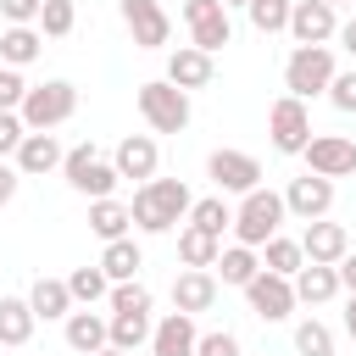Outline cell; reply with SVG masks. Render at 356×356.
<instances>
[{"label":"cell","instance_id":"47","mask_svg":"<svg viewBox=\"0 0 356 356\" xmlns=\"http://www.w3.org/2000/svg\"><path fill=\"white\" fill-rule=\"evenodd\" d=\"M95 356H128V350H117V345H106V350H95Z\"/></svg>","mask_w":356,"mask_h":356},{"label":"cell","instance_id":"2","mask_svg":"<svg viewBox=\"0 0 356 356\" xmlns=\"http://www.w3.org/2000/svg\"><path fill=\"white\" fill-rule=\"evenodd\" d=\"M284 222H289V206H284V195L278 189H250V195H239V206H234V239L239 245H267L273 234H284Z\"/></svg>","mask_w":356,"mask_h":356},{"label":"cell","instance_id":"37","mask_svg":"<svg viewBox=\"0 0 356 356\" xmlns=\"http://www.w3.org/2000/svg\"><path fill=\"white\" fill-rule=\"evenodd\" d=\"M106 306H111V312H150L156 300H150V289H145L139 278H128V284H111Z\"/></svg>","mask_w":356,"mask_h":356},{"label":"cell","instance_id":"7","mask_svg":"<svg viewBox=\"0 0 356 356\" xmlns=\"http://www.w3.org/2000/svg\"><path fill=\"white\" fill-rule=\"evenodd\" d=\"M312 134H317V128H312V111H306V100H295V95H278V100H273V111H267V145H273L278 156H300Z\"/></svg>","mask_w":356,"mask_h":356},{"label":"cell","instance_id":"25","mask_svg":"<svg viewBox=\"0 0 356 356\" xmlns=\"http://www.w3.org/2000/svg\"><path fill=\"white\" fill-rule=\"evenodd\" d=\"M28 306H33V317H39V323H67V312H72L78 300H72L67 278H33Z\"/></svg>","mask_w":356,"mask_h":356},{"label":"cell","instance_id":"26","mask_svg":"<svg viewBox=\"0 0 356 356\" xmlns=\"http://www.w3.org/2000/svg\"><path fill=\"white\" fill-rule=\"evenodd\" d=\"M100 267H106V278H111V284H128V278H139V267H145V250H139V239H134V234H122V239H106V250H100Z\"/></svg>","mask_w":356,"mask_h":356},{"label":"cell","instance_id":"42","mask_svg":"<svg viewBox=\"0 0 356 356\" xmlns=\"http://www.w3.org/2000/svg\"><path fill=\"white\" fill-rule=\"evenodd\" d=\"M0 11H6V22H39L44 0H0Z\"/></svg>","mask_w":356,"mask_h":356},{"label":"cell","instance_id":"41","mask_svg":"<svg viewBox=\"0 0 356 356\" xmlns=\"http://www.w3.org/2000/svg\"><path fill=\"white\" fill-rule=\"evenodd\" d=\"M22 139H28V122H22V111H0V161H11Z\"/></svg>","mask_w":356,"mask_h":356},{"label":"cell","instance_id":"38","mask_svg":"<svg viewBox=\"0 0 356 356\" xmlns=\"http://www.w3.org/2000/svg\"><path fill=\"white\" fill-rule=\"evenodd\" d=\"M22 100H28L22 67H6V61H0V111H22Z\"/></svg>","mask_w":356,"mask_h":356},{"label":"cell","instance_id":"11","mask_svg":"<svg viewBox=\"0 0 356 356\" xmlns=\"http://www.w3.org/2000/svg\"><path fill=\"white\" fill-rule=\"evenodd\" d=\"M184 22H189V44H200L211 56L222 44H234V22H228L222 0H184Z\"/></svg>","mask_w":356,"mask_h":356},{"label":"cell","instance_id":"40","mask_svg":"<svg viewBox=\"0 0 356 356\" xmlns=\"http://www.w3.org/2000/svg\"><path fill=\"white\" fill-rule=\"evenodd\" d=\"M195 356H245V350H239V334L234 328H211V334H200Z\"/></svg>","mask_w":356,"mask_h":356},{"label":"cell","instance_id":"9","mask_svg":"<svg viewBox=\"0 0 356 356\" xmlns=\"http://www.w3.org/2000/svg\"><path fill=\"white\" fill-rule=\"evenodd\" d=\"M206 178L217 184V195H250V189H261V161L250 156V150H211L206 156Z\"/></svg>","mask_w":356,"mask_h":356},{"label":"cell","instance_id":"32","mask_svg":"<svg viewBox=\"0 0 356 356\" xmlns=\"http://www.w3.org/2000/svg\"><path fill=\"white\" fill-rule=\"evenodd\" d=\"M189 222H195V228H206V234H217V239H222V234H228V228H234V206H228V195H200V200H195V206H189Z\"/></svg>","mask_w":356,"mask_h":356},{"label":"cell","instance_id":"15","mask_svg":"<svg viewBox=\"0 0 356 356\" xmlns=\"http://www.w3.org/2000/svg\"><path fill=\"white\" fill-rule=\"evenodd\" d=\"M111 167H117L122 178H134V184H150L156 167H161V145H156V134H122L117 150H111Z\"/></svg>","mask_w":356,"mask_h":356},{"label":"cell","instance_id":"17","mask_svg":"<svg viewBox=\"0 0 356 356\" xmlns=\"http://www.w3.org/2000/svg\"><path fill=\"white\" fill-rule=\"evenodd\" d=\"M61 334H67V345H72L78 356H95V350H106V345H111V312L72 306V312H67V323H61Z\"/></svg>","mask_w":356,"mask_h":356},{"label":"cell","instance_id":"21","mask_svg":"<svg viewBox=\"0 0 356 356\" xmlns=\"http://www.w3.org/2000/svg\"><path fill=\"white\" fill-rule=\"evenodd\" d=\"M300 250H306V261L339 267V256L350 250V234H345V222H328V217H317V222H306V234H300Z\"/></svg>","mask_w":356,"mask_h":356},{"label":"cell","instance_id":"50","mask_svg":"<svg viewBox=\"0 0 356 356\" xmlns=\"http://www.w3.org/2000/svg\"><path fill=\"white\" fill-rule=\"evenodd\" d=\"M350 6H356V0H350Z\"/></svg>","mask_w":356,"mask_h":356},{"label":"cell","instance_id":"29","mask_svg":"<svg viewBox=\"0 0 356 356\" xmlns=\"http://www.w3.org/2000/svg\"><path fill=\"white\" fill-rule=\"evenodd\" d=\"M217 256H222V239H217V234H206V228H195V222L178 228V261H184V267H217Z\"/></svg>","mask_w":356,"mask_h":356},{"label":"cell","instance_id":"39","mask_svg":"<svg viewBox=\"0 0 356 356\" xmlns=\"http://www.w3.org/2000/svg\"><path fill=\"white\" fill-rule=\"evenodd\" d=\"M328 106L345 111V117H356V67H339V72H334V83H328Z\"/></svg>","mask_w":356,"mask_h":356},{"label":"cell","instance_id":"19","mask_svg":"<svg viewBox=\"0 0 356 356\" xmlns=\"http://www.w3.org/2000/svg\"><path fill=\"white\" fill-rule=\"evenodd\" d=\"M211 78H217V61H211V50H200V44H178L172 56H167V83H178V89H211Z\"/></svg>","mask_w":356,"mask_h":356},{"label":"cell","instance_id":"48","mask_svg":"<svg viewBox=\"0 0 356 356\" xmlns=\"http://www.w3.org/2000/svg\"><path fill=\"white\" fill-rule=\"evenodd\" d=\"M222 6H228V11H234V6H250V0H222Z\"/></svg>","mask_w":356,"mask_h":356},{"label":"cell","instance_id":"22","mask_svg":"<svg viewBox=\"0 0 356 356\" xmlns=\"http://www.w3.org/2000/svg\"><path fill=\"white\" fill-rule=\"evenodd\" d=\"M39 50H44L39 22H6V33H0V61L6 67H33Z\"/></svg>","mask_w":356,"mask_h":356},{"label":"cell","instance_id":"34","mask_svg":"<svg viewBox=\"0 0 356 356\" xmlns=\"http://www.w3.org/2000/svg\"><path fill=\"white\" fill-rule=\"evenodd\" d=\"M295 350L300 356H334V328L323 317H300L295 323Z\"/></svg>","mask_w":356,"mask_h":356},{"label":"cell","instance_id":"36","mask_svg":"<svg viewBox=\"0 0 356 356\" xmlns=\"http://www.w3.org/2000/svg\"><path fill=\"white\" fill-rule=\"evenodd\" d=\"M78 28V6L72 0H44V11H39V33L44 39H67Z\"/></svg>","mask_w":356,"mask_h":356},{"label":"cell","instance_id":"3","mask_svg":"<svg viewBox=\"0 0 356 356\" xmlns=\"http://www.w3.org/2000/svg\"><path fill=\"white\" fill-rule=\"evenodd\" d=\"M134 106H139V117H145L150 134H184L189 117H195V111H189V89H178V83H167V78L139 83Z\"/></svg>","mask_w":356,"mask_h":356},{"label":"cell","instance_id":"5","mask_svg":"<svg viewBox=\"0 0 356 356\" xmlns=\"http://www.w3.org/2000/svg\"><path fill=\"white\" fill-rule=\"evenodd\" d=\"M334 72H339V61H334V50H328V44H295V50H289V61H284V95H295V100L328 95Z\"/></svg>","mask_w":356,"mask_h":356},{"label":"cell","instance_id":"12","mask_svg":"<svg viewBox=\"0 0 356 356\" xmlns=\"http://www.w3.org/2000/svg\"><path fill=\"white\" fill-rule=\"evenodd\" d=\"M117 11H122V28L139 50H161L172 39V17L161 11V0H117Z\"/></svg>","mask_w":356,"mask_h":356},{"label":"cell","instance_id":"10","mask_svg":"<svg viewBox=\"0 0 356 356\" xmlns=\"http://www.w3.org/2000/svg\"><path fill=\"white\" fill-rule=\"evenodd\" d=\"M306 172H323V178H356V139L345 134H312L306 150H300Z\"/></svg>","mask_w":356,"mask_h":356},{"label":"cell","instance_id":"20","mask_svg":"<svg viewBox=\"0 0 356 356\" xmlns=\"http://www.w3.org/2000/svg\"><path fill=\"white\" fill-rule=\"evenodd\" d=\"M11 161H17V172H22V178H44V172H56V167L67 161V150H61V139H56V134H33V128H28V139L17 145V156H11Z\"/></svg>","mask_w":356,"mask_h":356},{"label":"cell","instance_id":"30","mask_svg":"<svg viewBox=\"0 0 356 356\" xmlns=\"http://www.w3.org/2000/svg\"><path fill=\"white\" fill-rule=\"evenodd\" d=\"M150 328H156V317L150 312H111V345L117 350H145L150 345Z\"/></svg>","mask_w":356,"mask_h":356},{"label":"cell","instance_id":"24","mask_svg":"<svg viewBox=\"0 0 356 356\" xmlns=\"http://www.w3.org/2000/svg\"><path fill=\"white\" fill-rule=\"evenodd\" d=\"M339 289H345V284H339V267L306 261V267L295 273V300H300V306H328Z\"/></svg>","mask_w":356,"mask_h":356},{"label":"cell","instance_id":"31","mask_svg":"<svg viewBox=\"0 0 356 356\" xmlns=\"http://www.w3.org/2000/svg\"><path fill=\"white\" fill-rule=\"evenodd\" d=\"M261 267H267V273H284V278H295V273L306 267V250H300V239H289V234H273V239L261 245Z\"/></svg>","mask_w":356,"mask_h":356},{"label":"cell","instance_id":"44","mask_svg":"<svg viewBox=\"0 0 356 356\" xmlns=\"http://www.w3.org/2000/svg\"><path fill=\"white\" fill-rule=\"evenodd\" d=\"M339 284H345V295H356V250L339 256Z\"/></svg>","mask_w":356,"mask_h":356},{"label":"cell","instance_id":"27","mask_svg":"<svg viewBox=\"0 0 356 356\" xmlns=\"http://www.w3.org/2000/svg\"><path fill=\"white\" fill-rule=\"evenodd\" d=\"M89 228H95L100 239H122V234H134V206L117 200V195L89 200Z\"/></svg>","mask_w":356,"mask_h":356},{"label":"cell","instance_id":"49","mask_svg":"<svg viewBox=\"0 0 356 356\" xmlns=\"http://www.w3.org/2000/svg\"><path fill=\"white\" fill-rule=\"evenodd\" d=\"M328 6H345V0H328Z\"/></svg>","mask_w":356,"mask_h":356},{"label":"cell","instance_id":"51","mask_svg":"<svg viewBox=\"0 0 356 356\" xmlns=\"http://www.w3.org/2000/svg\"><path fill=\"white\" fill-rule=\"evenodd\" d=\"M0 350H6V345H0Z\"/></svg>","mask_w":356,"mask_h":356},{"label":"cell","instance_id":"43","mask_svg":"<svg viewBox=\"0 0 356 356\" xmlns=\"http://www.w3.org/2000/svg\"><path fill=\"white\" fill-rule=\"evenodd\" d=\"M17 189H22L17 161H0V206H11V200H17Z\"/></svg>","mask_w":356,"mask_h":356},{"label":"cell","instance_id":"6","mask_svg":"<svg viewBox=\"0 0 356 356\" xmlns=\"http://www.w3.org/2000/svg\"><path fill=\"white\" fill-rule=\"evenodd\" d=\"M72 111H78V83H67V78H44V83H28V100H22V122H28L33 134H50V128L72 122Z\"/></svg>","mask_w":356,"mask_h":356},{"label":"cell","instance_id":"8","mask_svg":"<svg viewBox=\"0 0 356 356\" xmlns=\"http://www.w3.org/2000/svg\"><path fill=\"white\" fill-rule=\"evenodd\" d=\"M245 306H250L261 323H289V317H295V306H300V300H295V278H284V273H267V267H261V273L245 284Z\"/></svg>","mask_w":356,"mask_h":356},{"label":"cell","instance_id":"18","mask_svg":"<svg viewBox=\"0 0 356 356\" xmlns=\"http://www.w3.org/2000/svg\"><path fill=\"white\" fill-rule=\"evenodd\" d=\"M195 345H200L195 317H189V312H167V317H156L145 350H150V356H195Z\"/></svg>","mask_w":356,"mask_h":356},{"label":"cell","instance_id":"14","mask_svg":"<svg viewBox=\"0 0 356 356\" xmlns=\"http://www.w3.org/2000/svg\"><path fill=\"white\" fill-rule=\"evenodd\" d=\"M284 206H289V217H300V222L328 217V211H334V178H323V172H300V178H289Z\"/></svg>","mask_w":356,"mask_h":356},{"label":"cell","instance_id":"28","mask_svg":"<svg viewBox=\"0 0 356 356\" xmlns=\"http://www.w3.org/2000/svg\"><path fill=\"white\" fill-rule=\"evenodd\" d=\"M33 306L28 295H0V345H28L33 339Z\"/></svg>","mask_w":356,"mask_h":356},{"label":"cell","instance_id":"4","mask_svg":"<svg viewBox=\"0 0 356 356\" xmlns=\"http://www.w3.org/2000/svg\"><path fill=\"white\" fill-rule=\"evenodd\" d=\"M61 178H67V189H72V195H83V200H106V195H117V184H122V172L95 150V139H83V145H72V150H67Z\"/></svg>","mask_w":356,"mask_h":356},{"label":"cell","instance_id":"33","mask_svg":"<svg viewBox=\"0 0 356 356\" xmlns=\"http://www.w3.org/2000/svg\"><path fill=\"white\" fill-rule=\"evenodd\" d=\"M67 289H72L78 306H95V300L111 295V278H106V267L95 261V267H72V273H67Z\"/></svg>","mask_w":356,"mask_h":356},{"label":"cell","instance_id":"23","mask_svg":"<svg viewBox=\"0 0 356 356\" xmlns=\"http://www.w3.org/2000/svg\"><path fill=\"white\" fill-rule=\"evenodd\" d=\"M211 273H217V284H228V289H245V284L261 273V250L234 239V245H222V256H217V267H211Z\"/></svg>","mask_w":356,"mask_h":356},{"label":"cell","instance_id":"35","mask_svg":"<svg viewBox=\"0 0 356 356\" xmlns=\"http://www.w3.org/2000/svg\"><path fill=\"white\" fill-rule=\"evenodd\" d=\"M289 6L295 0H250V28L256 33H289Z\"/></svg>","mask_w":356,"mask_h":356},{"label":"cell","instance_id":"13","mask_svg":"<svg viewBox=\"0 0 356 356\" xmlns=\"http://www.w3.org/2000/svg\"><path fill=\"white\" fill-rule=\"evenodd\" d=\"M339 33V6L328 0H295L289 6V39L295 44H328Z\"/></svg>","mask_w":356,"mask_h":356},{"label":"cell","instance_id":"1","mask_svg":"<svg viewBox=\"0 0 356 356\" xmlns=\"http://www.w3.org/2000/svg\"><path fill=\"white\" fill-rule=\"evenodd\" d=\"M128 206H134V228H139V234H172L178 222H189L195 195H189L184 178H150V184L134 189Z\"/></svg>","mask_w":356,"mask_h":356},{"label":"cell","instance_id":"45","mask_svg":"<svg viewBox=\"0 0 356 356\" xmlns=\"http://www.w3.org/2000/svg\"><path fill=\"white\" fill-rule=\"evenodd\" d=\"M334 39H339V50L356 61V17H350V22H339V33H334Z\"/></svg>","mask_w":356,"mask_h":356},{"label":"cell","instance_id":"16","mask_svg":"<svg viewBox=\"0 0 356 356\" xmlns=\"http://www.w3.org/2000/svg\"><path fill=\"white\" fill-rule=\"evenodd\" d=\"M217 273L211 267H184L178 278H172V312H189V317H200V312H211L217 306Z\"/></svg>","mask_w":356,"mask_h":356},{"label":"cell","instance_id":"46","mask_svg":"<svg viewBox=\"0 0 356 356\" xmlns=\"http://www.w3.org/2000/svg\"><path fill=\"white\" fill-rule=\"evenodd\" d=\"M345 334H350V345H356V295L345 300Z\"/></svg>","mask_w":356,"mask_h":356}]
</instances>
